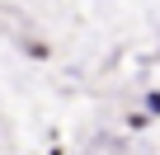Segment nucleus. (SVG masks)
I'll return each instance as SVG.
<instances>
[{
  "label": "nucleus",
  "mask_w": 160,
  "mask_h": 155,
  "mask_svg": "<svg viewBox=\"0 0 160 155\" xmlns=\"http://www.w3.org/2000/svg\"><path fill=\"white\" fill-rule=\"evenodd\" d=\"M146 108H151V113H160V94H146Z\"/></svg>",
  "instance_id": "f257e3e1"
}]
</instances>
